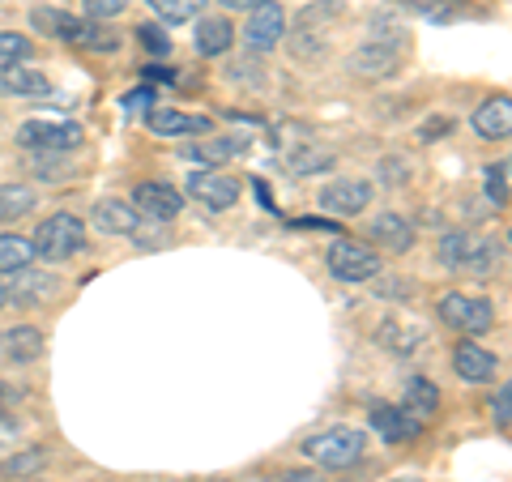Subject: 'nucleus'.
<instances>
[{"label": "nucleus", "mask_w": 512, "mask_h": 482, "mask_svg": "<svg viewBox=\"0 0 512 482\" xmlns=\"http://www.w3.org/2000/svg\"><path fill=\"white\" fill-rule=\"evenodd\" d=\"M436 312H440V320H444L448 329H457V333H466V337H478V333H487L495 325V303L483 299V295H466V291L440 295Z\"/></svg>", "instance_id": "obj_4"}, {"label": "nucleus", "mask_w": 512, "mask_h": 482, "mask_svg": "<svg viewBox=\"0 0 512 482\" xmlns=\"http://www.w3.org/2000/svg\"><path fill=\"white\" fill-rule=\"evenodd\" d=\"M491 414H495V423H500V431H508V423H512V384H500V389H495Z\"/></svg>", "instance_id": "obj_40"}, {"label": "nucleus", "mask_w": 512, "mask_h": 482, "mask_svg": "<svg viewBox=\"0 0 512 482\" xmlns=\"http://www.w3.org/2000/svg\"><path fill=\"white\" fill-rule=\"evenodd\" d=\"M299 453L316 465H325V470H350V465L363 461L367 436L359 427H325V431H316V436L303 440Z\"/></svg>", "instance_id": "obj_1"}, {"label": "nucleus", "mask_w": 512, "mask_h": 482, "mask_svg": "<svg viewBox=\"0 0 512 482\" xmlns=\"http://www.w3.org/2000/svg\"><path fill=\"white\" fill-rule=\"evenodd\" d=\"M146 128L158 137H188V133H210V120L205 116H184L175 107H150L146 111Z\"/></svg>", "instance_id": "obj_20"}, {"label": "nucleus", "mask_w": 512, "mask_h": 482, "mask_svg": "<svg viewBox=\"0 0 512 482\" xmlns=\"http://www.w3.org/2000/svg\"><path fill=\"white\" fill-rule=\"evenodd\" d=\"M90 222H94V227H99L103 235H137V227H141L137 210H133V205H128L124 197H103V201H94Z\"/></svg>", "instance_id": "obj_16"}, {"label": "nucleus", "mask_w": 512, "mask_h": 482, "mask_svg": "<svg viewBox=\"0 0 512 482\" xmlns=\"http://www.w3.org/2000/svg\"><path fill=\"white\" fill-rule=\"evenodd\" d=\"M453 372L466 384H487V380L500 376V359H495L487 346H478V342L466 337V342L453 346Z\"/></svg>", "instance_id": "obj_11"}, {"label": "nucleus", "mask_w": 512, "mask_h": 482, "mask_svg": "<svg viewBox=\"0 0 512 482\" xmlns=\"http://www.w3.org/2000/svg\"><path fill=\"white\" fill-rule=\"evenodd\" d=\"M43 346H47V337L39 325H13L0 333V350H5V359L9 363H35L43 359Z\"/></svg>", "instance_id": "obj_19"}, {"label": "nucleus", "mask_w": 512, "mask_h": 482, "mask_svg": "<svg viewBox=\"0 0 512 482\" xmlns=\"http://www.w3.org/2000/svg\"><path fill=\"white\" fill-rule=\"evenodd\" d=\"M82 47H90V52H116V47H120V35H116V30H111L107 22H86Z\"/></svg>", "instance_id": "obj_34"}, {"label": "nucleus", "mask_w": 512, "mask_h": 482, "mask_svg": "<svg viewBox=\"0 0 512 482\" xmlns=\"http://www.w3.org/2000/svg\"><path fill=\"white\" fill-rule=\"evenodd\" d=\"M56 295V278L52 273H43V269H18L13 273V282L5 286V299L9 303H18V308H30V303H47Z\"/></svg>", "instance_id": "obj_13"}, {"label": "nucleus", "mask_w": 512, "mask_h": 482, "mask_svg": "<svg viewBox=\"0 0 512 482\" xmlns=\"http://www.w3.org/2000/svg\"><path fill=\"white\" fill-rule=\"evenodd\" d=\"M282 482H325L316 470H291V474H282Z\"/></svg>", "instance_id": "obj_45"}, {"label": "nucleus", "mask_w": 512, "mask_h": 482, "mask_svg": "<svg viewBox=\"0 0 512 482\" xmlns=\"http://www.w3.org/2000/svg\"><path fill=\"white\" fill-rule=\"evenodd\" d=\"M244 150H248L244 137H205V141H192V146H184L180 154L188 158V163H201V167H210V171H222L231 158H239Z\"/></svg>", "instance_id": "obj_12"}, {"label": "nucleus", "mask_w": 512, "mask_h": 482, "mask_svg": "<svg viewBox=\"0 0 512 482\" xmlns=\"http://www.w3.org/2000/svg\"><path fill=\"white\" fill-rule=\"evenodd\" d=\"M222 9H239V13H256V9H265V5H278V0H218Z\"/></svg>", "instance_id": "obj_43"}, {"label": "nucleus", "mask_w": 512, "mask_h": 482, "mask_svg": "<svg viewBox=\"0 0 512 482\" xmlns=\"http://www.w3.org/2000/svg\"><path fill=\"white\" fill-rule=\"evenodd\" d=\"M346 69L355 77H389L397 69V47L367 39L363 47H355V52L346 56Z\"/></svg>", "instance_id": "obj_14"}, {"label": "nucleus", "mask_w": 512, "mask_h": 482, "mask_svg": "<svg viewBox=\"0 0 512 482\" xmlns=\"http://www.w3.org/2000/svg\"><path fill=\"white\" fill-rule=\"evenodd\" d=\"M35 261V248H30L26 235H13V231H0V273H18Z\"/></svg>", "instance_id": "obj_28"}, {"label": "nucleus", "mask_w": 512, "mask_h": 482, "mask_svg": "<svg viewBox=\"0 0 512 482\" xmlns=\"http://www.w3.org/2000/svg\"><path fill=\"white\" fill-rule=\"evenodd\" d=\"M137 39H141V47H146L150 56H167V52H171V39H167V30H163V26H154V22L137 26Z\"/></svg>", "instance_id": "obj_38"}, {"label": "nucleus", "mask_w": 512, "mask_h": 482, "mask_svg": "<svg viewBox=\"0 0 512 482\" xmlns=\"http://www.w3.org/2000/svg\"><path fill=\"white\" fill-rule=\"evenodd\" d=\"M30 248H35V256H43V261H73L77 252L86 248V222L77 214H52L43 218L35 235H30Z\"/></svg>", "instance_id": "obj_2"}, {"label": "nucleus", "mask_w": 512, "mask_h": 482, "mask_svg": "<svg viewBox=\"0 0 512 482\" xmlns=\"http://www.w3.org/2000/svg\"><path fill=\"white\" fill-rule=\"evenodd\" d=\"M470 239H474V235H466V231H448V235L440 239V265L457 273L461 261H466V252H470Z\"/></svg>", "instance_id": "obj_33"}, {"label": "nucleus", "mask_w": 512, "mask_h": 482, "mask_svg": "<svg viewBox=\"0 0 512 482\" xmlns=\"http://www.w3.org/2000/svg\"><path fill=\"white\" fill-rule=\"evenodd\" d=\"M487 205H495V210H508V158H500V163H491L487 171Z\"/></svg>", "instance_id": "obj_31"}, {"label": "nucleus", "mask_w": 512, "mask_h": 482, "mask_svg": "<svg viewBox=\"0 0 512 482\" xmlns=\"http://www.w3.org/2000/svg\"><path fill=\"white\" fill-rule=\"evenodd\" d=\"M18 146L30 154H77L86 146V128L77 120H26L18 124Z\"/></svg>", "instance_id": "obj_3"}, {"label": "nucleus", "mask_w": 512, "mask_h": 482, "mask_svg": "<svg viewBox=\"0 0 512 482\" xmlns=\"http://www.w3.org/2000/svg\"><path fill=\"white\" fill-rule=\"evenodd\" d=\"M444 128H448L444 120H431V124H423V141H431V137H440V133H444Z\"/></svg>", "instance_id": "obj_46"}, {"label": "nucleus", "mask_w": 512, "mask_h": 482, "mask_svg": "<svg viewBox=\"0 0 512 482\" xmlns=\"http://www.w3.org/2000/svg\"><path fill=\"white\" fill-rule=\"evenodd\" d=\"M39 205L30 184H0V222H18Z\"/></svg>", "instance_id": "obj_27"}, {"label": "nucleus", "mask_w": 512, "mask_h": 482, "mask_svg": "<svg viewBox=\"0 0 512 482\" xmlns=\"http://www.w3.org/2000/svg\"><path fill=\"white\" fill-rule=\"evenodd\" d=\"M329 167H333V150L312 146V141H299V146L286 154V171H291V175H320Z\"/></svg>", "instance_id": "obj_26"}, {"label": "nucleus", "mask_w": 512, "mask_h": 482, "mask_svg": "<svg viewBox=\"0 0 512 482\" xmlns=\"http://www.w3.org/2000/svg\"><path fill=\"white\" fill-rule=\"evenodd\" d=\"M146 5L154 9V18H158V22H167V26H180V22L201 18V9L210 5V0H146Z\"/></svg>", "instance_id": "obj_29"}, {"label": "nucleus", "mask_w": 512, "mask_h": 482, "mask_svg": "<svg viewBox=\"0 0 512 482\" xmlns=\"http://www.w3.org/2000/svg\"><path fill=\"white\" fill-rule=\"evenodd\" d=\"M124 107L128 111H137V107H158V99H154V90H133V94H128V99H124Z\"/></svg>", "instance_id": "obj_44"}, {"label": "nucleus", "mask_w": 512, "mask_h": 482, "mask_svg": "<svg viewBox=\"0 0 512 482\" xmlns=\"http://www.w3.org/2000/svg\"><path fill=\"white\" fill-rule=\"evenodd\" d=\"M30 22H35V30H39V35H47V39L82 47L86 18H73V13H64V9H35V13H30Z\"/></svg>", "instance_id": "obj_22"}, {"label": "nucleus", "mask_w": 512, "mask_h": 482, "mask_svg": "<svg viewBox=\"0 0 512 482\" xmlns=\"http://www.w3.org/2000/svg\"><path fill=\"white\" fill-rule=\"evenodd\" d=\"M333 18H342V0H312V5H303L295 13V30H316Z\"/></svg>", "instance_id": "obj_30"}, {"label": "nucleus", "mask_w": 512, "mask_h": 482, "mask_svg": "<svg viewBox=\"0 0 512 482\" xmlns=\"http://www.w3.org/2000/svg\"><path fill=\"white\" fill-rule=\"evenodd\" d=\"M325 265L338 282H372L380 273V252L372 244H359V239H333Z\"/></svg>", "instance_id": "obj_5"}, {"label": "nucleus", "mask_w": 512, "mask_h": 482, "mask_svg": "<svg viewBox=\"0 0 512 482\" xmlns=\"http://www.w3.org/2000/svg\"><path fill=\"white\" fill-rule=\"evenodd\" d=\"M402 5H410L414 13H423V18H431V22L453 18V9H444V0H402Z\"/></svg>", "instance_id": "obj_41"}, {"label": "nucleus", "mask_w": 512, "mask_h": 482, "mask_svg": "<svg viewBox=\"0 0 512 482\" xmlns=\"http://www.w3.org/2000/svg\"><path fill=\"white\" fill-rule=\"evenodd\" d=\"M235 43V26L214 13V18H197V30H192V47H197V56H227Z\"/></svg>", "instance_id": "obj_18"}, {"label": "nucleus", "mask_w": 512, "mask_h": 482, "mask_svg": "<svg viewBox=\"0 0 512 482\" xmlns=\"http://www.w3.org/2000/svg\"><path fill=\"white\" fill-rule=\"evenodd\" d=\"M372 427L380 431V440L406 444V440L419 436V427H423V423H414L402 406H397V410H393V406H372Z\"/></svg>", "instance_id": "obj_25"}, {"label": "nucleus", "mask_w": 512, "mask_h": 482, "mask_svg": "<svg viewBox=\"0 0 512 482\" xmlns=\"http://www.w3.org/2000/svg\"><path fill=\"white\" fill-rule=\"evenodd\" d=\"M47 465V453L43 448H30V453H22V457H9L5 465H0V478H13V474H35V470H43Z\"/></svg>", "instance_id": "obj_35"}, {"label": "nucleus", "mask_w": 512, "mask_h": 482, "mask_svg": "<svg viewBox=\"0 0 512 482\" xmlns=\"http://www.w3.org/2000/svg\"><path fill=\"white\" fill-rule=\"evenodd\" d=\"M137 210V218H150V222H175L184 210V192H175L171 184H137L133 188V201H128Z\"/></svg>", "instance_id": "obj_9"}, {"label": "nucleus", "mask_w": 512, "mask_h": 482, "mask_svg": "<svg viewBox=\"0 0 512 482\" xmlns=\"http://www.w3.org/2000/svg\"><path fill=\"white\" fill-rule=\"evenodd\" d=\"M376 291H380L384 299H410V295H414V286H410V282H380Z\"/></svg>", "instance_id": "obj_42"}, {"label": "nucleus", "mask_w": 512, "mask_h": 482, "mask_svg": "<svg viewBox=\"0 0 512 482\" xmlns=\"http://www.w3.org/2000/svg\"><path fill=\"white\" fill-rule=\"evenodd\" d=\"M184 192L197 205H205V210H235V201H239V180L227 171H210V167H201V171H192L188 180H184Z\"/></svg>", "instance_id": "obj_6"}, {"label": "nucleus", "mask_w": 512, "mask_h": 482, "mask_svg": "<svg viewBox=\"0 0 512 482\" xmlns=\"http://www.w3.org/2000/svg\"><path fill=\"white\" fill-rule=\"evenodd\" d=\"M500 261H504V244H500V239H470V252H466V261H461L457 273L487 282L491 273L500 269Z\"/></svg>", "instance_id": "obj_24"}, {"label": "nucleus", "mask_w": 512, "mask_h": 482, "mask_svg": "<svg viewBox=\"0 0 512 482\" xmlns=\"http://www.w3.org/2000/svg\"><path fill=\"white\" fill-rule=\"evenodd\" d=\"M376 342H380V350H389L393 359H410V355H419L423 350L427 329L419 325V320L402 316V312H389L380 320V329H376Z\"/></svg>", "instance_id": "obj_8"}, {"label": "nucleus", "mask_w": 512, "mask_h": 482, "mask_svg": "<svg viewBox=\"0 0 512 482\" xmlns=\"http://www.w3.org/2000/svg\"><path fill=\"white\" fill-rule=\"evenodd\" d=\"M5 303H9V299H5V282H0V308H5Z\"/></svg>", "instance_id": "obj_47"}, {"label": "nucleus", "mask_w": 512, "mask_h": 482, "mask_svg": "<svg viewBox=\"0 0 512 482\" xmlns=\"http://www.w3.org/2000/svg\"><path fill=\"white\" fill-rule=\"evenodd\" d=\"M367 239L380 244V248H389V252H410L414 248V222L402 218V214H393V210H384V214L372 218Z\"/></svg>", "instance_id": "obj_17"}, {"label": "nucleus", "mask_w": 512, "mask_h": 482, "mask_svg": "<svg viewBox=\"0 0 512 482\" xmlns=\"http://www.w3.org/2000/svg\"><path fill=\"white\" fill-rule=\"evenodd\" d=\"M0 397H5V389H0Z\"/></svg>", "instance_id": "obj_48"}, {"label": "nucleus", "mask_w": 512, "mask_h": 482, "mask_svg": "<svg viewBox=\"0 0 512 482\" xmlns=\"http://www.w3.org/2000/svg\"><path fill=\"white\" fill-rule=\"evenodd\" d=\"M30 171L39 175V180H69V171H73V158L69 154H35L30 158Z\"/></svg>", "instance_id": "obj_32"}, {"label": "nucleus", "mask_w": 512, "mask_h": 482, "mask_svg": "<svg viewBox=\"0 0 512 482\" xmlns=\"http://www.w3.org/2000/svg\"><path fill=\"white\" fill-rule=\"evenodd\" d=\"M282 39H286V9H282V5L256 9L252 18H248V26H244V43H248V52H252V56L274 52Z\"/></svg>", "instance_id": "obj_10"}, {"label": "nucleus", "mask_w": 512, "mask_h": 482, "mask_svg": "<svg viewBox=\"0 0 512 482\" xmlns=\"http://www.w3.org/2000/svg\"><path fill=\"white\" fill-rule=\"evenodd\" d=\"M316 205L333 218H355L372 205V184H367L363 175H342V180H329L325 188H320Z\"/></svg>", "instance_id": "obj_7"}, {"label": "nucleus", "mask_w": 512, "mask_h": 482, "mask_svg": "<svg viewBox=\"0 0 512 482\" xmlns=\"http://www.w3.org/2000/svg\"><path fill=\"white\" fill-rule=\"evenodd\" d=\"M30 52H35V43H30L26 35H18V30H0V60H26Z\"/></svg>", "instance_id": "obj_37"}, {"label": "nucleus", "mask_w": 512, "mask_h": 482, "mask_svg": "<svg viewBox=\"0 0 512 482\" xmlns=\"http://www.w3.org/2000/svg\"><path fill=\"white\" fill-rule=\"evenodd\" d=\"M82 5H86V22H111L128 9V0H82Z\"/></svg>", "instance_id": "obj_39"}, {"label": "nucleus", "mask_w": 512, "mask_h": 482, "mask_svg": "<svg viewBox=\"0 0 512 482\" xmlns=\"http://www.w3.org/2000/svg\"><path fill=\"white\" fill-rule=\"evenodd\" d=\"M291 52H295L299 60H320V56L329 52V47H325V39H320L316 30H295V35H291Z\"/></svg>", "instance_id": "obj_36"}, {"label": "nucleus", "mask_w": 512, "mask_h": 482, "mask_svg": "<svg viewBox=\"0 0 512 482\" xmlns=\"http://www.w3.org/2000/svg\"><path fill=\"white\" fill-rule=\"evenodd\" d=\"M402 410L410 414L414 423H427L431 414L440 410V389H436V380L410 376V380H406V389H402Z\"/></svg>", "instance_id": "obj_23"}, {"label": "nucleus", "mask_w": 512, "mask_h": 482, "mask_svg": "<svg viewBox=\"0 0 512 482\" xmlns=\"http://www.w3.org/2000/svg\"><path fill=\"white\" fill-rule=\"evenodd\" d=\"M474 133L487 141H504L512 133V99L508 94H495L483 107H474Z\"/></svg>", "instance_id": "obj_21"}, {"label": "nucleus", "mask_w": 512, "mask_h": 482, "mask_svg": "<svg viewBox=\"0 0 512 482\" xmlns=\"http://www.w3.org/2000/svg\"><path fill=\"white\" fill-rule=\"evenodd\" d=\"M52 90V77L39 73L35 64H5L0 69V94H9V99H39V94Z\"/></svg>", "instance_id": "obj_15"}]
</instances>
